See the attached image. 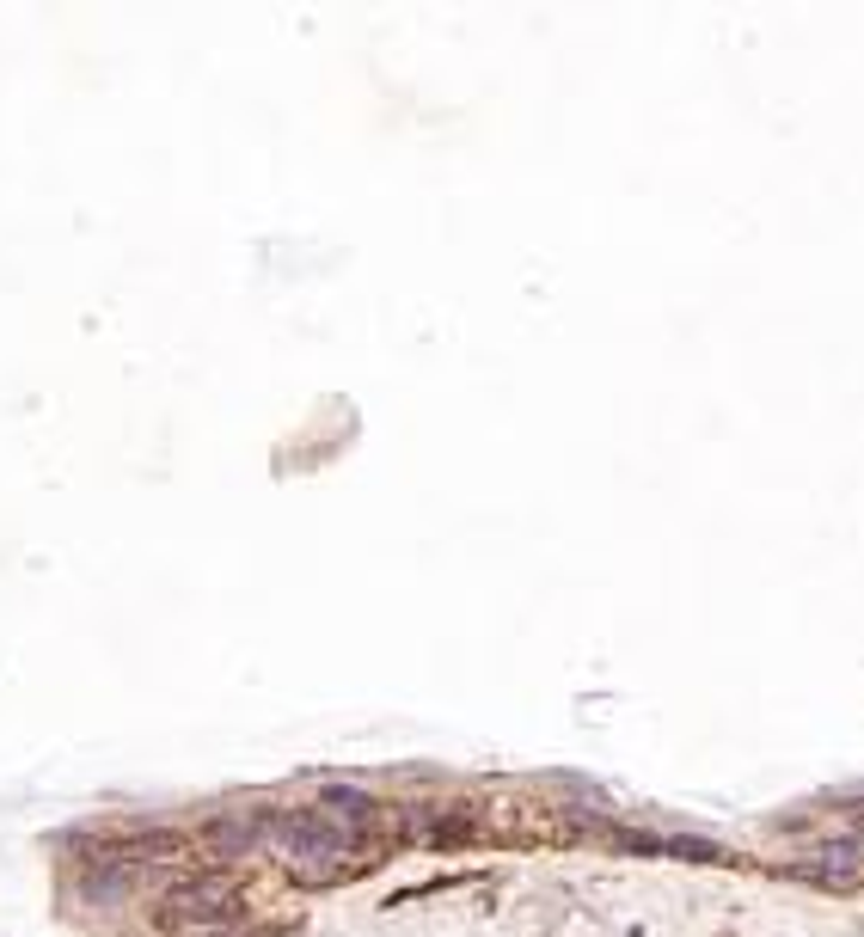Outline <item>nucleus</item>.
Returning a JSON list of instances; mask_svg holds the SVG:
<instances>
[{"label":"nucleus","mask_w":864,"mask_h":937,"mask_svg":"<svg viewBox=\"0 0 864 937\" xmlns=\"http://www.w3.org/2000/svg\"><path fill=\"white\" fill-rule=\"evenodd\" d=\"M797 870L815 876V882H834V889H852V882L864 876V858H858V846H822L815 858H803Z\"/></svg>","instance_id":"nucleus-1"}]
</instances>
